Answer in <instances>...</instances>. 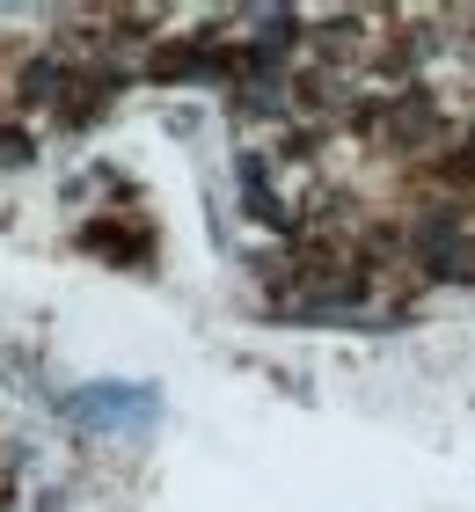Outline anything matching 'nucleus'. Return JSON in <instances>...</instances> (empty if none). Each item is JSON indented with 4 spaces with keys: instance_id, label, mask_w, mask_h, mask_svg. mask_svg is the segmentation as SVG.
<instances>
[{
    "instance_id": "nucleus-1",
    "label": "nucleus",
    "mask_w": 475,
    "mask_h": 512,
    "mask_svg": "<svg viewBox=\"0 0 475 512\" xmlns=\"http://www.w3.org/2000/svg\"><path fill=\"white\" fill-rule=\"evenodd\" d=\"M0 161H30V139H22V132H0Z\"/></svg>"
}]
</instances>
